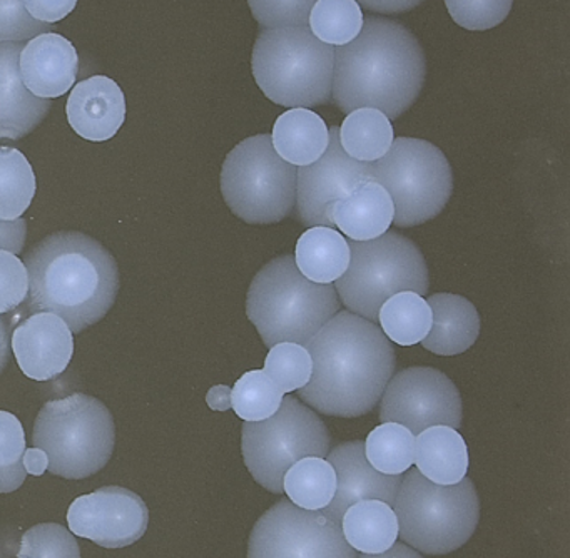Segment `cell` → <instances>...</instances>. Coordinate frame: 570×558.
Instances as JSON below:
<instances>
[{
    "mask_svg": "<svg viewBox=\"0 0 570 558\" xmlns=\"http://www.w3.org/2000/svg\"><path fill=\"white\" fill-rule=\"evenodd\" d=\"M313 361L298 400L316 413L358 418L379 403L395 374L396 356L379 324L338 311L306 344Z\"/></svg>",
    "mask_w": 570,
    "mask_h": 558,
    "instance_id": "1",
    "label": "cell"
},
{
    "mask_svg": "<svg viewBox=\"0 0 570 558\" xmlns=\"http://www.w3.org/2000/svg\"><path fill=\"white\" fill-rule=\"evenodd\" d=\"M24 264L29 293L19 316L55 313L81 333L101 321L119 291L115 256L95 237L79 231H59L39 241Z\"/></svg>",
    "mask_w": 570,
    "mask_h": 558,
    "instance_id": "2",
    "label": "cell"
},
{
    "mask_svg": "<svg viewBox=\"0 0 570 558\" xmlns=\"http://www.w3.org/2000/svg\"><path fill=\"white\" fill-rule=\"evenodd\" d=\"M425 77V52L403 23L363 17L358 37L335 49L332 99L343 114L372 107L399 119L419 99Z\"/></svg>",
    "mask_w": 570,
    "mask_h": 558,
    "instance_id": "3",
    "label": "cell"
},
{
    "mask_svg": "<svg viewBox=\"0 0 570 558\" xmlns=\"http://www.w3.org/2000/svg\"><path fill=\"white\" fill-rule=\"evenodd\" d=\"M340 307L335 286L306 280L292 254L266 263L246 296V316L269 347L285 341L306 346Z\"/></svg>",
    "mask_w": 570,
    "mask_h": 558,
    "instance_id": "4",
    "label": "cell"
},
{
    "mask_svg": "<svg viewBox=\"0 0 570 558\" xmlns=\"http://www.w3.org/2000/svg\"><path fill=\"white\" fill-rule=\"evenodd\" d=\"M335 47L308 26L262 29L252 53L256 84L278 106L315 107L332 100Z\"/></svg>",
    "mask_w": 570,
    "mask_h": 558,
    "instance_id": "5",
    "label": "cell"
},
{
    "mask_svg": "<svg viewBox=\"0 0 570 558\" xmlns=\"http://www.w3.org/2000/svg\"><path fill=\"white\" fill-rule=\"evenodd\" d=\"M393 510L403 544L420 554H452L479 527V491L470 478L456 484H436L410 468L402 477Z\"/></svg>",
    "mask_w": 570,
    "mask_h": 558,
    "instance_id": "6",
    "label": "cell"
},
{
    "mask_svg": "<svg viewBox=\"0 0 570 558\" xmlns=\"http://www.w3.org/2000/svg\"><path fill=\"white\" fill-rule=\"evenodd\" d=\"M32 443L48 454L52 474L81 480L98 473L111 460L115 418L101 400L89 394L52 400L36 418Z\"/></svg>",
    "mask_w": 570,
    "mask_h": 558,
    "instance_id": "7",
    "label": "cell"
},
{
    "mask_svg": "<svg viewBox=\"0 0 570 558\" xmlns=\"http://www.w3.org/2000/svg\"><path fill=\"white\" fill-rule=\"evenodd\" d=\"M348 267L333 286L350 313L379 323L380 307L393 294L429 291L425 257L409 237L386 231L375 239L348 241Z\"/></svg>",
    "mask_w": 570,
    "mask_h": 558,
    "instance_id": "8",
    "label": "cell"
},
{
    "mask_svg": "<svg viewBox=\"0 0 570 558\" xmlns=\"http://www.w3.org/2000/svg\"><path fill=\"white\" fill-rule=\"evenodd\" d=\"M298 167L273 149L272 136L242 140L226 156L222 194L229 209L248 224H275L292 216Z\"/></svg>",
    "mask_w": 570,
    "mask_h": 558,
    "instance_id": "9",
    "label": "cell"
},
{
    "mask_svg": "<svg viewBox=\"0 0 570 558\" xmlns=\"http://www.w3.org/2000/svg\"><path fill=\"white\" fill-rule=\"evenodd\" d=\"M332 434L315 410L295 397L283 398L282 407L263 421H245L242 451L256 483L269 493H283V477L306 457H328Z\"/></svg>",
    "mask_w": 570,
    "mask_h": 558,
    "instance_id": "10",
    "label": "cell"
},
{
    "mask_svg": "<svg viewBox=\"0 0 570 558\" xmlns=\"http://www.w3.org/2000/svg\"><path fill=\"white\" fill-rule=\"evenodd\" d=\"M370 174L392 197L399 227L433 219L452 197V166L442 149L425 139H393L389 153L370 163Z\"/></svg>",
    "mask_w": 570,
    "mask_h": 558,
    "instance_id": "11",
    "label": "cell"
},
{
    "mask_svg": "<svg viewBox=\"0 0 570 558\" xmlns=\"http://www.w3.org/2000/svg\"><path fill=\"white\" fill-rule=\"evenodd\" d=\"M342 521L323 510H303L283 498L249 533L248 558H356Z\"/></svg>",
    "mask_w": 570,
    "mask_h": 558,
    "instance_id": "12",
    "label": "cell"
},
{
    "mask_svg": "<svg viewBox=\"0 0 570 558\" xmlns=\"http://www.w3.org/2000/svg\"><path fill=\"white\" fill-rule=\"evenodd\" d=\"M380 421L399 423L413 434L435 424L459 428L463 404L459 388L435 368L412 366L390 378L383 391Z\"/></svg>",
    "mask_w": 570,
    "mask_h": 558,
    "instance_id": "13",
    "label": "cell"
},
{
    "mask_svg": "<svg viewBox=\"0 0 570 558\" xmlns=\"http://www.w3.org/2000/svg\"><path fill=\"white\" fill-rule=\"evenodd\" d=\"M68 523L72 533L99 547L125 548L148 530L149 508L128 488L102 487L72 501Z\"/></svg>",
    "mask_w": 570,
    "mask_h": 558,
    "instance_id": "14",
    "label": "cell"
},
{
    "mask_svg": "<svg viewBox=\"0 0 570 558\" xmlns=\"http://www.w3.org/2000/svg\"><path fill=\"white\" fill-rule=\"evenodd\" d=\"M330 130L328 147L323 156L296 174L295 214L305 226L333 227L326 217V207L348 196L355 187L373 180L370 163H360L346 156L340 146L338 126Z\"/></svg>",
    "mask_w": 570,
    "mask_h": 558,
    "instance_id": "15",
    "label": "cell"
},
{
    "mask_svg": "<svg viewBox=\"0 0 570 558\" xmlns=\"http://www.w3.org/2000/svg\"><path fill=\"white\" fill-rule=\"evenodd\" d=\"M19 368L36 381H49L65 373L75 354L71 327L55 313L29 314L11 336Z\"/></svg>",
    "mask_w": 570,
    "mask_h": 558,
    "instance_id": "16",
    "label": "cell"
},
{
    "mask_svg": "<svg viewBox=\"0 0 570 558\" xmlns=\"http://www.w3.org/2000/svg\"><path fill=\"white\" fill-rule=\"evenodd\" d=\"M326 460L335 468L336 491L326 513L342 521L350 505L360 500H382L395 505L403 474H385L376 471L365 457V443L345 441L330 450Z\"/></svg>",
    "mask_w": 570,
    "mask_h": 558,
    "instance_id": "17",
    "label": "cell"
},
{
    "mask_svg": "<svg viewBox=\"0 0 570 558\" xmlns=\"http://www.w3.org/2000/svg\"><path fill=\"white\" fill-rule=\"evenodd\" d=\"M19 67L22 82L36 97L52 99L65 96L75 86L79 57L66 37L46 32L26 43Z\"/></svg>",
    "mask_w": 570,
    "mask_h": 558,
    "instance_id": "18",
    "label": "cell"
},
{
    "mask_svg": "<svg viewBox=\"0 0 570 558\" xmlns=\"http://www.w3.org/2000/svg\"><path fill=\"white\" fill-rule=\"evenodd\" d=\"M66 112L75 133L92 143H105L125 124V92L109 77H89L72 89Z\"/></svg>",
    "mask_w": 570,
    "mask_h": 558,
    "instance_id": "19",
    "label": "cell"
},
{
    "mask_svg": "<svg viewBox=\"0 0 570 558\" xmlns=\"http://www.w3.org/2000/svg\"><path fill=\"white\" fill-rule=\"evenodd\" d=\"M24 46V42H0V139H22L51 110V100L36 97L22 82L19 57Z\"/></svg>",
    "mask_w": 570,
    "mask_h": 558,
    "instance_id": "20",
    "label": "cell"
},
{
    "mask_svg": "<svg viewBox=\"0 0 570 558\" xmlns=\"http://www.w3.org/2000/svg\"><path fill=\"white\" fill-rule=\"evenodd\" d=\"M395 207L385 187L366 180L343 199L326 207V217L350 241H370L382 236L393 224Z\"/></svg>",
    "mask_w": 570,
    "mask_h": 558,
    "instance_id": "21",
    "label": "cell"
},
{
    "mask_svg": "<svg viewBox=\"0 0 570 558\" xmlns=\"http://www.w3.org/2000/svg\"><path fill=\"white\" fill-rule=\"evenodd\" d=\"M432 327L422 346L440 356H455L473 346L480 334V314L466 297L439 293L426 300Z\"/></svg>",
    "mask_w": 570,
    "mask_h": 558,
    "instance_id": "22",
    "label": "cell"
},
{
    "mask_svg": "<svg viewBox=\"0 0 570 558\" xmlns=\"http://www.w3.org/2000/svg\"><path fill=\"white\" fill-rule=\"evenodd\" d=\"M416 470L436 484H456L469 471V448L452 427L435 424L415 437Z\"/></svg>",
    "mask_w": 570,
    "mask_h": 558,
    "instance_id": "23",
    "label": "cell"
},
{
    "mask_svg": "<svg viewBox=\"0 0 570 558\" xmlns=\"http://www.w3.org/2000/svg\"><path fill=\"white\" fill-rule=\"evenodd\" d=\"M330 130L325 120L305 107H295L273 124L272 144L283 160L302 167L315 163L328 147Z\"/></svg>",
    "mask_w": 570,
    "mask_h": 558,
    "instance_id": "24",
    "label": "cell"
},
{
    "mask_svg": "<svg viewBox=\"0 0 570 558\" xmlns=\"http://www.w3.org/2000/svg\"><path fill=\"white\" fill-rule=\"evenodd\" d=\"M395 510L382 500H360L350 505L342 517V533L356 554L375 555L399 540Z\"/></svg>",
    "mask_w": 570,
    "mask_h": 558,
    "instance_id": "25",
    "label": "cell"
},
{
    "mask_svg": "<svg viewBox=\"0 0 570 558\" xmlns=\"http://www.w3.org/2000/svg\"><path fill=\"white\" fill-rule=\"evenodd\" d=\"M293 257L306 280L333 284L348 267V241L335 227L313 226L299 236Z\"/></svg>",
    "mask_w": 570,
    "mask_h": 558,
    "instance_id": "26",
    "label": "cell"
},
{
    "mask_svg": "<svg viewBox=\"0 0 570 558\" xmlns=\"http://www.w3.org/2000/svg\"><path fill=\"white\" fill-rule=\"evenodd\" d=\"M338 137L346 156L360 163L382 159L395 139L389 117L372 107H362L346 114L338 127Z\"/></svg>",
    "mask_w": 570,
    "mask_h": 558,
    "instance_id": "27",
    "label": "cell"
},
{
    "mask_svg": "<svg viewBox=\"0 0 570 558\" xmlns=\"http://www.w3.org/2000/svg\"><path fill=\"white\" fill-rule=\"evenodd\" d=\"M380 330L399 346L422 343L432 327V310L422 294L400 291L379 311Z\"/></svg>",
    "mask_w": 570,
    "mask_h": 558,
    "instance_id": "28",
    "label": "cell"
},
{
    "mask_svg": "<svg viewBox=\"0 0 570 558\" xmlns=\"http://www.w3.org/2000/svg\"><path fill=\"white\" fill-rule=\"evenodd\" d=\"M335 491V468L326 458H302L283 477V493L288 495V500L303 510H325Z\"/></svg>",
    "mask_w": 570,
    "mask_h": 558,
    "instance_id": "29",
    "label": "cell"
},
{
    "mask_svg": "<svg viewBox=\"0 0 570 558\" xmlns=\"http://www.w3.org/2000/svg\"><path fill=\"white\" fill-rule=\"evenodd\" d=\"M36 196L31 163L14 147H0V219H18Z\"/></svg>",
    "mask_w": 570,
    "mask_h": 558,
    "instance_id": "30",
    "label": "cell"
},
{
    "mask_svg": "<svg viewBox=\"0 0 570 558\" xmlns=\"http://www.w3.org/2000/svg\"><path fill=\"white\" fill-rule=\"evenodd\" d=\"M365 457L380 473L403 474L415 461V434L403 424L382 423L366 437Z\"/></svg>",
    "mask_w": 570,
    "mask_h": 558,
    "instance_id": "31",
    "label": "cell"
},
{
    "mask_svg": "<svg viewBox=\"0 0 570 558\" xmlns=\"http://www.w3.org/2000/svg\"><path fill=\"white\" fill-rule=\"evenodd\" d=\"M316 39L340 47L358 37L363 27L362 7L356 0H316L308 17Z\"/></svg>",
    "mask_w": 570,
    "mask_h": 558,
    "instance_id": "32",
    "label": "cell"
},
{
    "mask_svg": "<svg viewBox=\"0 0 570 558\" xmlns=\"http://www.w3.org/2000/svg\"><path fill=\"white\" fill-rule=\"evenodd\" d=\"M285 393L263 370L243 374L232 388V408L242 420L263 421L282 407Z\"/></svg>",
    "mask_w": 570,
    "mask_h": 558,
    "instance_id": "33",
    "label": "cell"
},
{
    "mask_svg": "<svg viewBox=\"0 0 570 558\" xmlns=\"http://www.w3.org/2000/svg\"><path fill=\"white\" fill-rule=\"evenodd\" d=\"M263 371L275 381L283 393H293L308 383L313 373V361L306 346L285 341L269 347Z\"/></svg>",
    "mask_w": 570,
    "mask_h": 558,
    "instance_id": "34",
    "label": "cell"
},
{
    "mask_svg": "<svg viewBox=\"0 0 570 558\" xmlns=\"http://www.w3.org/2000/svg\"><path fill=\"white\" fill-rule=\"evenodd\" d=\"M18 558H81V548L62 525L39 523L22 535Z\"/></svg>",
    "mask_w": 570,
    "mask_h": 558,
    "instance_id": "35",
    "label": "cell"
},
{
    "mask_svg": "<svg viewBox=\"0 0 570 558\" xmlns=\"http://www.w3.org/2000/svg\"><path fill=\"white\" fill-rule=\"evenodd\" d=\"M450 17L466 30H489L509 17L513 0H445Z\"/></svg>",
    "mask_w": 570,
    "mask_h": 558,
    "instance_id": "36",
    "label": "cell"
},
{
    "mask_svg": "<svg viewBox=\"0 0 570 558\" xmlns=\"http://www.w3.org/2000/svg\"><path fill=\"white\" fill-rule=\"evenodd\" d=\"M316 0H248L249 9L262 29L308 26Z\"/></svg>",
    "mask_w": 570,
    "mask_h": 558,
    "instance_id": "37",
    "label": "cell"
},
{
    "mask_svg": "<svg viewBox=\"0 0 570 558\" xmlns=\"http://www.w3.org/2000/svg\"><path fill=\"white\" fill-rule=\"evenodd\" d=\"M29 293V274L24 261L0 251V314L18 310Z\"/></svg>",
    "mask_w": 570,
    "mask_h": 558,
    "instance_id": "38",
    "label": "cell"
},
{
    "mask_svg": "<svg viewBox=\"0 0 570 558\" xmlns=\"http://www.w3.org/2000/svg\"><path fill=\"white\" fill-rule=\"evenodd\" d=\"M49 29V23L29 16L24 0H0V42H24Z\"/></svg>",
    "mask_w": 570,
    "mask_h": 558,
    "instance_id": "39",
    "label": "cell"
},
{
    "mask_svg": "<svg viewBox=\"0 0 570 558\" xmlns=\"http://www.w3.org/2000/svg\"><path fill=\"white\" fill-rule=\"evenodd\" d=\"M26 451V433L18 417L0 410V467L21 460Z\"/></svg>",
    "mask_w": 570,
    "mask_h": 558,
    "instance_id": "40",
    "label": "cell"
},
{
    "mask_svg": "<svg viewBox=\"0 0 570 558\" xmlns=\"http://www.w3.org/2000/svg\"><path fill=\"white\" fill-rule=\"evenodd\" d=\"M78 0H24L26 10L39 22L55 23L75 10Z\"/></svg>",
    "mask_w": 570,
    "mask_h": 558,
    "instance_id": "41",
    "label": "cell"
},
{
    "mask_svg": "<svg viewBox=\"0 0 570 558\" xmlns=\"http://www.w3.org/2000/svg\"><path fill=\"white\" fill-rule=\"evenodd\" d=\"M28 223L22 217L12 221L0 219V251H8L18 256L24 249Z\"/></svg>",
    "mask_w": 570,
    "mask_h": 558,
    "instance_id": "42",
    "label": "cell"
},
{
    "mask_svg": "<svg viewBox=\"0 0 570 558\" xmlns=\"http://www.w3.org/2000/svg\"><path fill=\"white\" fill-rule=\"evenodd\" d=\"M356 2L368 12L395 16V13L409 12V10L415 9L423 0H356Z\"/></svg>",
    "mask_w": 570,
    "mask_h": 558,
    "instance_id": "43",
    "label": "cell"
},
{
    "mask_svg": "<svg viewBox=\"0 0 570 558\" xmlns=\"http://www.w3.org/2000/svg\"><path fill=\"white\" fill-rule=\"evenodd\" d=\"M28 471H26L22 458L8 467H0V493H11L24 483Z\"/></svg>",
    "mask_w": 570,
    "mask_h": 558,
    "instance_id": "44",
    "label": "cell"
},
{
    "mask_svg": "<svg viewBox=\"0 0 570 558\" xmlns=\"http://www.w3.org/2000/svg\"><path fill=\"white\" fill-rule=\"evenodd\" d=\"M22 463H24L26 471L35 474V477H41L49 467V458L41 448H29L22 454Z\"/></svg>",
    "mask_w": 570,
    "mask_h": 558,
    "instance_id": "45",
    "label": "cell"
},
{
    "mask_svg": "<svg viewBox=\"0 0 570 558\" xmlns=\"http://www.w3.org/2000/svg\"><path fill=\"white\" fill-rule=\"evenodd\" d=\"M206 403L212 410L226 411L232 408V388L226 384L213 386L206 394Z\"/></svg>",
    "mask_w": 570,
    "mask_h": 558,
    "instance_id": "46",
    "label": "cell"
},
{
    "mask_svg": "<svg viewBox=\"0 0 570 558\" xmlns=\"http://www.w3.org/2000/svg\"><path fill=\"white\" fill-rule=\"evenodd\" d=\"M11 324L0 316V374L4 373L6 366L11 360Z\"/></svg>",
    "mask_w": 570,
    "mask_h": 558,
    "instance_id": "47",
    "label": "cell"
},
{
    "mask_svg": "<svg viewBox=\"0 0 570 558\" xmlns=\"http://www.w3.org/2000/svg\"><path fill=\"white\" fill-rule=\"evenodd\" d=\"M356 558H423L422 555H420V551L413 550L412 547H409V545L403 544V541H400V544L393 545L392 548H389V550L383 551V554H375V555H365L360 554Z\"/></svg>",
    "mask_w": 570,
    "mask_h": 558,
    "instance_id": "48",
    "label": "cell"
}]
</instances>
